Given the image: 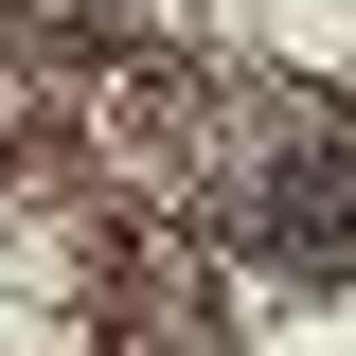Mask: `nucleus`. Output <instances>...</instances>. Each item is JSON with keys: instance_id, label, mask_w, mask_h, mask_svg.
Segmentation results:
<instances>
[{"instance_id": "1", "label": "nucleus", "mask_w": 356, "mask_h": 356, "mask_svg": "<svg viewBox=\"0 0 356 356\" xmlns=\"http://www.w3.org/2000/svg\"><path fill=\"white\" fill-rule=\"evenodd\" d=\"M232 232H250L267 267H356V143H303V161H267L250 196H232Z\"/></svg>"}]
</instances>
